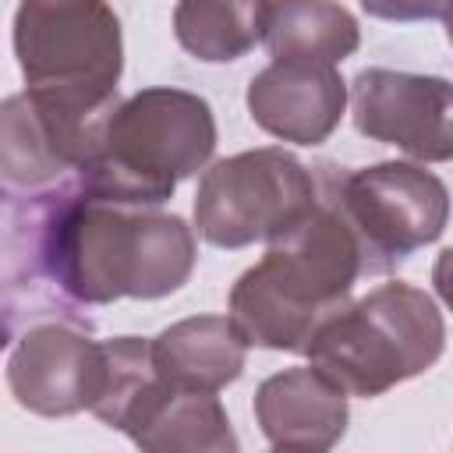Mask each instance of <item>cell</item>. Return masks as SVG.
Instances as JSON below:
<instances>
[{"instance_id":"6da1fadb","label":"cell","mask_w":453,"mask_h":453,"mask_svg":"<svg viewBox=\"0 0 453 453\" xmlns=\"http://www.w3.org/2000/svg\"><path fill=\"white\" fill-rule=\"evenodd\" d=\"M195 234L156 205L96 198L85 184L57 180L7 195L4 205V308L60 311L117 297L156 301L188 283ZM32 315V311H28Z\"/></svg>"},{"instance_id":"7a4b0ae2","label":"cell","mask_w":453,"mask_h":453,"mask_svg":"<svg viewBox=\"0 0 453 453\" xmlns=\"http://www.w3.org/2000/svg\"><path fill=\"white\" fill-rule=\"evenodd\" d=\"M361 244L333 202H319L230 290V319L251 347L304 354L326 319L350 304Z\"/></svg>"},{"instance_id":"3957f363","label":"cell","mask_w":453,"mask_h":453,"mask_svg":"<svg viewBox=\"0 0 453 453\" xmlns=\"http://www.w3.org/2000/svg\"><path fill=\"white\" fill-rule=\"evenodd\" d=\"M216 152L212 106L184 88L156 85L124 99L103 138V152L78 173L85 191L120 205H163Z\"/></svg>"},{"instance_id":"277c9868","label":"cell","mask_w":453,"mask_h":453,"mask_svg":"<svg viewBox=\"0 0 453 453\" xmlns=\"http://www.w3.org/2000/svg\"><path fill=\"white\" fill-rule=\"evenodd\" d=\"M446 347L435 301L411 283H382L319 326L308 357L354 396L386 389L428 372Z\"/></svg>"},{"instance_id":"5b68a950","label":"cell","mask_w":453,"mask_h":453,"mask_svg":"<svg viewBox=\"0 0 453 453\" xmlns=\"http://www.w3.org/2000/svg\"><path fill=\"white\" fill-rule=\"evenodd\" d=\"M319 205L315 177L283 149H248L212 163L195 191V226L212 248L276 241Z\"/></svg>"},{"instance_id":"8992f818","label":"cell","mask_w":453,"mask_h":453,"mask_svg":"<svg viewBox=\"0 0 453 453\" xmlns=\"http://www.w3.org/2000/svg\"><path fill=\"white\" fill-rule=\"evenodd\" d=\"M14 57L28 88L117 96L124 71L120 18L106 0H21Z\"/></svg>"},{"instance_id":"52a82bcc","label":"cell","mask_w":453,"mask_h":453,"mask_svg":"<svg viewBox=\"0 0 453 453\" xmlns=\"http://www.w3.org/2000/svg\"><path fill=\"white\" fill-rule=\"evenodd\" d=\"M350 223L365 273H386L442 237L449 223L446 184L418 163H375L340 177L333 198Z\"/></svg>"},{"instance_id":"ba28073f","label":"cell","mask_w":453,"mask_h":453,"mask_svg":"<svg viewBox=\"0 0 453 453\" xmlns=\"http://www.w3.org/2000/svg\"><path fill=\"white\" fill-rule=\"evenodd\" d=\"M354 127L396 145L418 163L453 159V81L389 67H365L350 81Z\"/></svg>"},{"instance_id":"9c48e42d","label":"cell","mask_w":453,"mask_h":453,"mask_svg":"<svg viewBox=\"0 0 453 453\" xmlns=\"http://www.w3.org/2000/svg\"><path fill=\"white\" fill-rule=\"evenodd\" d=\"M103 343L67 319L28 326L7 357V386L14 400L42 418L88 411L99 389Z\"/></svg>"},{"instance_id":"30bf717a","label":"cell","mask_w":453,"mask_h":453,"mask_svg":"<svg viewBox=\"0 0 453 453\" xmlns=\"http://www.w3.org/2000/svg\"><path fill=\"white\" fill-rule=\"evenodd\" d=\"M244 103L265 134L294 145H322L347 110V81L333 64L273 60L251 78Z\"/></svg>"},{"instance_id":"8fae6325","label":"cell","mask_w":453,"mask_h":453,"mask_svg":"<svg viewBox=\"0 0 453 453\" xmlns=\"http://www.w3.org/2000/svg\"><path fill=\"white\" fill-rule=\"evenodd\" d=\"M347 418V389L315 365L276 372L255 393V421L273 449L322 453L343 439Z\"/></svg>"},{"instance_id":"7c38bea8","label":"cell","mask_w":453,"mask_h":453,"mask_svg":"<svg viewBox=\"0 0 453 453\" xmlns=\"http://www.w3.org/2000/svg\"><path fill=\"white\" fill-rule=\"evenodd\" d=\"M248 347L230 315H195L166 326L152 340V357L170 386L219 393L241 379Z\"/></svg>"},{"instance_id":"4fadbf2b","label":"cell","mask_w":453,"mask_h":453,"mask_svg":"<svg viewBox=\"0 0 453 453\" xmlns=\"http://www.w3.org/2000/svg\"><path fill=\"white\" fill-rule=\"evenodd\" d=\"M149 453H234L241 442L216 393L166 386L127 435Z\"/></svg>"},{"instance_id":"5bb4252c","label":"cell","mask_w":453,"mask_h":453,"mask_svg":"<svg viewBox=\"0 0 453 453\" xmlns=\"http://www.w3.org/2000/svg\"><path fill=\"white\" fill-rule=\"evenodd\" d=\"M273 60H308V64H343L357 42L361 28L347 7L336 0H269L265 39Z\"/></svg>"},{"instance_id":"9a60e30c","label":"cell","mask_w":453,"mask_h":453,"mask_svg":"<svg viewBox=\"0 0 453 453\" xmlns=\"http://www.w3.org/2000/svg\"><path fill=\"white\" fill-rule=\"evenodd\" d=\"M166 386L170 382L163 379L152 357V340H138V336L103 340V372L88 411L103 425L131 435Z\"/></svg>"},{"instance_id":"2e32d148","label":"cell","mask_w":453,"mask_h":453,"mask_svg":"<svg viewBox=\"0 0 453 453\" xmlns=\"http://www.w3.org/2000/svg\"><path fill=\"white\" fill-rule=\"evenodd\" d=\"M269 0H177L173 35L202 64L241 60L265 39Z\"/></svg>"},{"instance_id":"e0dca14e","label":"cell","mask_w":453,"mask_h":453,"mask_svg":"<svg viewBox=\"0 0 453 453\" xmlns=\"http://www.w3.org/2000/svg\"><path fill=\"white\" fill-rule=\"evenodd\" d=\"M361 7L382 21H428L442 18L446 0H361Z\"/></svg>"},{"instance_id":"ac0fdd59","label":"cell","mask_w":453,"mask_h":453,"mask_svg":"<svg viewBox=\"0 0 453 453\" xmlns=\"http://www.w3.org/2000/svg\"><path fill=\"white\" fill-rule=\"evenodd\" d=\"M432 283H435V294L442 297V304L453 311V248H446L435 265H432Z\"/></svg>"},{"instance_id":"d6986e66","label":"cell","mask_w":453,"mask_h":453,"mask_svg":"<svg viewBox=\"0 0 453 453\" xmlns=\"http://www.w3.org/2000/svg\"><path fill=\"white\" fill-rule=\"evenodd\" d=\"M442 25H446V39L453 46V0H446V7H442Z\"/></svg>"}]
</instances>
